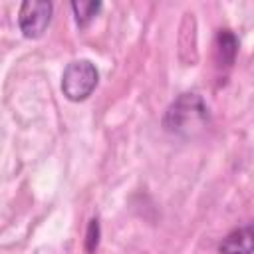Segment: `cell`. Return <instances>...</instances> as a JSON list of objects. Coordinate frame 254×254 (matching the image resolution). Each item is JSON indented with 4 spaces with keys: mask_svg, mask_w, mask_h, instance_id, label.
<instances>
[{
    "mask_svg": "<svg viewBox=\"0 0 254 254\" xmlns=\"http://www.w3.org/2000/svg\"><path fill=\"white\" fill-rule=\"evenodd\" d=\"M208 123V109L196 93L179 95L167 109L163 125L169 133L179 137H194Z\"/></svg>",
    "mask_w": 254,
    "mask_h": 254,
    "instance_id": "obj_1",
    "label": "cell"
},
{
    "mask_svg": "<svg viewBox=\"0 0 254 254\" xmlns=\"http://www.w3.org/2000/svg\"><path fill=\"white\" fill-rule=\"evenodd\" d=\"M99 71L89 60H75L65 65L62 75V91L69 101L87 99L97 87Z\"/></svg>",
    "mask_w": 254,
    "mask_h": 254,
    "instance_id": "obj_2",
    "label": "cell"
},
{
    "mask_svg": "<svg viewBox=\"0 0 254 254\" xmlns=\"http://www.w3.org/2000/svg\"><path fill=\"white\" fill-rule=\"evenodd\" d=\"M52 20V2L48 0H26L18 12V24L26 38H40Z\"/></svg>",
    "mask_w": 254,
    "mask_h": 254,
    "instance_id": "obj_3",
    "label": "cell"
},
{
    "mask_svg": "<svg viewBox=\"0 0 254 254\" xmlns=\"http://www.w3.org/2000/svg\"><path fill=\"white\" fill-rule=\"evenodd\" d=\"M254 250V230L252 224H244L232 230L222 242L218 244L220 254H252Z\"/></svg>",
    "mask_w": 254,
    "mask_h": 254,
    "instance_id": "obj_4",
    "label": "cell"
},
{
    "mask_svg": "<svg viewBox=\"0 0 254 254\" xmlns=\"http://www.w3.org/2000/svg\"><path fill=\"white\" fill-rule=\"evenodd\" d=\"M238 54V40L230 30H220L216 34V58L220 65H232Z\"/></svg>",
    "mask_w": 254,
    "mask_h": 254,
    "instance_id": "obj_5",
    "label": "cell"
},
{
    "mask_svg": "<svg viewBox=\"0 0 254 254\" xmlns=\"http://www.w3.org/2000/svg\"><path fill=\"white\" fill-rule=\"evenodd\" d=\"M99 8H101V2H93V0H89V2H85V0L71 2V10L75 14V22L81 28H85L95 18V14L99 12Z\"/></svg>",
    "mask_w": 254,
    "mask_h": 254,
    "instance_id": "obj_6",
    "label": "cell"
},
{
    "mask_svg": "<svg viewBox=\"0 0 254 254\" xmlns=\"http://www.w3.org/2000/svg\"><path fill=\"white\" fill-rule=\"evenodd\" d=\"M97 244H99V220L91 218L89 226H87V234H85V250H87V254H93L97 250Z\"/></svg>",
    "mask_w": 254,
    "mask_h": 254,
    "instance_id": "obj_7",
    "label": "cell"
}]
</instances>
